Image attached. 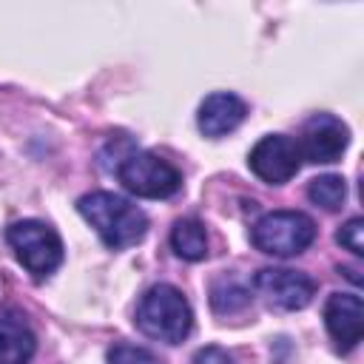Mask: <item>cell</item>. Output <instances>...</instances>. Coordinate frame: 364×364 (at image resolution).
Instances as JSON below:
<instances>
[{"label":"cell","instance_id":"13","mask_svg":"<svg viewBox=\"0 0 364 364\" xmlns=\"http://www.w3.org/2000/svg\"><path fill=\"white\" fill-rule=\"evenodd\" d=\"M250 304V290L236 279V276H219L210 284V307L225 316V313H236L242 307Z\"/></svg>","mask_w":364,"mask_h":364},{"label":"cell","instance_id":"14","mask_svg":"<svg viewBox=\"0 0 364 364\" xmlns=\"http://www.w3.org/2000/svg\"><path fill=\"white\" fill-rule=\"evenodd\" d=\"M307 196H310L313 205H318V208H324V210H338V208L344 205V199H347V182H344V176H338V173L316 176V179H310V185H307Z\"/></svg>","mask_w":364,"mask_h":364},{"label":"cell","instance_id":"2","mask_svg":"<svg viewBox=\"0 0 364 364\" xmlns=\"http://www.w3.org/2000/svg\"><path fill=\"white\" fill-rule=\"evenodd\" d=\"M134 321L148 338H156L165 344H179L182 338H188V333L193 327V313H191V304L182 296V290L159 282L142 293Z\"/></svg>","mask_w":364,"mask_h":364},{"label":"cell","instance_id":"9","mask_svg":"<svg viewBox=\"0 0 364 364\" xmlns=\"http://www.w3.org/2000/svg\"><path fill=\"white\" fill-rule=\"evenodd\" d=\"M324 324L341 353L358 347L364 333V304L355 293H333L324 304Z\"/></svg>","mask_w":364,"mask_h":364},{"label":"cell","instance_id":"1","mask_svg":"<svg viewBox=\"0 0 364 364\" xmlns=\"http://www.w3.org/2000/svg\"><path fill=\"white\" fill-rule=\"evenodd\" d=\"M77 210L82 219L97 230L105 247L122 250L145 239L148 233V216L125 196L111 193V191H94L80 196Z\"/></svg>","mask_w":364,"mask_h":364},{"label":"cell","instance_id":"4","mask_svg":"<svg viewBox=\"0 0 364 364\" xmlns=\"http://www.w3.org/2000/svg\"><path fill=\"white\" fill-rule=\"evenodd\" d=\"M6 239L14 256L20 259V264L34 279H46L63 264V239L51 225L40 219H23V222L9 225Z\"/></svg>","mask_w":364,"mask_h":364},{"label":"cell","instance_id":"11","mask_svg":"<svg viewBox=\"0 0 364 364\" xmlns=\"http://www.w3.org/2000/svg\"><path fill=\"white\" fill-rule=\"evenodd\" d=\"M37 350V338L23 318H0V364H28Z\"/></svg>","mask_w":364,"mask_h":364},{"label":"cell","instance_id":"8","mask_svg":"<svg viewBox=\"0 0 364 364\" xmlns=\"http://www.w3.org/2000/svg\"><path fill=\"white\" fill-rule=\"evenodd\" d=\"M296 142H299L301 159L313 165H330L341 159V154L347 151L350 128L333 114H313L301 128V139Z\"/></svg>","mask_w":364,"mask_h":364},{"label":"cell","instance_id":"10","mask_svg":"<svg viewBox=\"0 0 364 364\" xmlns=\"http://www.w3.org/2000/svg\"><path fill=\"white\" fill-rule=\"evenodd\" d=\"M247 117V105L242 97L230 94V91H213L202 100L199 114H196V125L205 136H225L230 131H236Z\"/></svg>","mask_w":364,"mask_h":364},{"label":"cell","instance_id":"17","mask_svg":"<svg viewBox=\"0 0 364 364\" xmlns=\"http://www.w3.org/2000/svg\"><path fill=\"white\" fill-rule=\"evenodd\" d=\"M193 364H236V358L222 347H202L196 350Z\"/></svg>","mask_w":364,"mask_h":364},{"label":"cell","instance_id":"5","mask_svg":"<svg viewBox=\"0 0 364 364\" xmlns=\"http://www.w3.org/2000/svg\"><path fill=\"white\" fill-rule=\"evenodd\" d=\"M122 188L139 199H168L182 188V173L151 151H131L117 165Z\"/></svg>","mask_w":364,"mask_h":364},{"label":"cell","instance_id":"7","mask_svg":"<svg viewBox=\"0 0 364 364\" xmlns=\"http://www.w3.org/2000/svg\"><path fill=\"white\" fill-rule=\"evenodd\" d=\"M253 290L279 310H301L313 301L316 296V282L290 267H262L253 276Z\"/></svg>","mask_w":364,"mask_h":364},{"label":"cell","instance_id":"15","mask_svg":"<svg viewBox=\"0 0 364 364\" xmlns=\"http://www.w3.org/2000/svg\"><path fill=\"white\" fill-rule=\"evenodd\" d=\"M108 364H165L159 355H154L145 347H134V344H114L108 350Z\"/></svg>","mask_w":364,"mask_h":364},{"label":"cell","instance_id":"6","mask_svg":"<svg viewBox=\"0 0 364 364\" xmlns=\"http://www.w3.org/2000/svg\"><path fill=\"white\" fill-rule=\"evenodd\" d=\"M250 171L267 182V185H284L290 182L301 168V151L299 142L287 134H267L262 136L250 154H247Z\"/></svg>","mask_w":364,"mask_h":364},{"label":"cell","instance_id":"3","mask_svg":"<svg viewBox=\"0 0 364 364\" xmlns=\"http://www.w3.org/2000/svg\"><path fill=\"white\" fill-rule=\"evenodd\" d=\"M313 239H316V222L301 210L264 213L250 230V242L256 245V250L282 259L299 256L313 245Z\"/></svg>","mask_w":364,"mask_h":364},{"label":"cell","instance_id":"16","mask_svg":"<svg viewBox=\"0 0 364 364\" xmlns=\"http://www.w3.org/2000/svg\"><path fill=\"white\" fill-rule=\"evenodd\" d=\"M336 239H338V245L347 247L353 256H361V253H364V219H361V216L347 219V222L341 225V230L336 233Z\"/></svg>","mask_w":364,"mask_h":364},{"label":"cell","instance_id":"12","mask_svg":"<svg viewBox=\"0 0 364 364\" xmlns=\"http://www.w3.org/2000/svg\"><path fill=\"white\" fill-rule=\"evenodd\" d=\"M171 247L185 262H202L208 256V230L199 219L185 216L171 228Z\"/></svg>","mask_w":364,"mask_h":364}]
</instances>
